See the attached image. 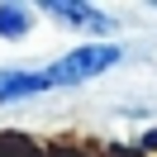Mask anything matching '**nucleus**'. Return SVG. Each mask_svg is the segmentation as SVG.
I'll list each match as a JSON object with an SVG mask.
<instances>
[{
    "label": "nucleus",
    "mask_w": 157,
    "mask_h": 157,
    "mask_svg": "<svg viewBox=\"0 0 157 157\" xmlns=\"http://www.w3.org/2000/svg\"><path fill=\"white\" fill-rule=\"evenodd\" d=\"M52 76L48 71H24V67H5L0 71V105H14V100H29L38 90H48Z\"/></svg>",
    "instance_id": "7ed1b4c3"
},
{
    "label": "nucleus",
    "mask_w": 157,
    "mask_h": 157,
    "mask_svg": "<svg viewBox=\"0 0 157 157\" xmlns=\"http://www.w3.org/2000/svg\"><path fill=\"white\" fill-rule=\"evenodd\" d=\"M43 10L62 24V29H76V33H114V19L95 5H76V0H48Z\"/></svg>",
    "instance_id": "f03ea898"
},
{
    "label": "nucleus",
    "mask_w": 157,
    "mask_h": 157,
    "mask_svg": "<svg viewBox=\"0 0 157 157\" xmlns=\"http://www.w3.org/2000/svg\"><path fill=\"white\" fill-rule=\"evenodd\" d=\"M29 29H33L29 5H0V38H24Z\"/></svg>",
    "instance_id": "20e7f679"
},
{
    "label": "nucleus",
    "mask_w": 157,
    "mask_h": 157,
    "mask_svg": "<svg viewBox=\"0 0 157 157\" xmlns=\"http://www.w3.org/2000/svg\"><path fill=\"white\" fill-rule=\"evenodd\" d=\"M119 57H124V48H119V43H81V48H71L67 57L52 62L48 76H52V86H81V81L109 71Z\"/></svg>",
    "instance_id": "f257e3e1"
}]
</instances>
